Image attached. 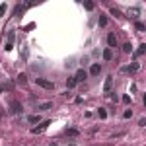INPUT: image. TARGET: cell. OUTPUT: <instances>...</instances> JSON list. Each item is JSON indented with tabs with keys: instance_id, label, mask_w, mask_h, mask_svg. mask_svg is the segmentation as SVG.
Here are the masks:
<instances>
[{
	"instance_id": "obj_19",
	"label": "cell",
	"mask_w": 146,
	"mask_h": 146,
	"mask_svg": "<svg viewBox=\"0 0 146 146\" xmlns=\"http://www.w3.org/2000/svg\"><path fill=\"white\" fill-rule=\"evenodd\" d=\"M66 135H70V136H78V131H76V129H68Z\"/></svg>"
},
{
	"instance_id": "obj_4",
	"label": "cell",
	"mask_w": 146,
	"mask_h": 146,
	"mask_svg": "<svg viewBox=\"0 0 146 146\" xmlns=\"http://www.w3.org/2000/svg\"><path fill=\"white\" fill-rule=\"evenodd\" d=\"M86 78H88V72H86L84 68H80L78 72L74 74V80H76V82H84V80H86Z\"/></svg>"
},
{
	"instance_id": "obj_12",
	"label": "cell",
	"mask_w": 146,
	"mask_h": 146,
	"mask_svg": "<svg viewBox=\"0 0 146 146\" xmlns=\"http://www.w3.org/2000/svg\"><path fill=\"white\" fill-rule=\"evenodd\" d=\"M47 125H51V123H49V121H45V123L41 125V127H35V129H33V131H31V133H35V135H37V133H41L43 129H47Z\"/></svg>"
},
{
	"instance_id": "obj_30",
	"label": "cell",
	"mask_w": 146,
	"mask_h": 146,
	"mask_svg": "<svg viewBox=\"0 0 146 146\" xmlns=\"http://www.w3.org/2000/svg\"><path fill=\"white\" fill-rule=\"evenodd\" d=\"M0 117H2V115H0Z\"/></svg>"
},
{
	"instance_id": "obj_15",
	"label": "cell",
	"mask_w": 146,
	"mask_h": 146,
	"mask_svg": "<svg viewBox=\"0 0 146 146\" xmlns=\"http://www.w3.org/2000/svg\"><path fill=\"white\" fill-rule=\"evenodd\" d=\"M27 121H29V123H39L41 117H39V115H31V117H27Z\"/></svg>"
},
{
	"instance_id": "obj_14",
	"label": "cell",
	"mask_w": 146,
	"mask_h": 146,
	"mask_svg": "<svg viewBox=\"0 0 146 146\" xmlns=\"http://www.w3.org/2000/svg\"><path fill=\"white\" fill-rule=\"evenodd\" d=\"M144 51H146V45H140V47H138V49H136L135 56H142V55H144Z\"/></svg>"
},
{
	"instance_id": "obj_7",
	"label": "cell",
	"mask_w": 146,
	"mask_h": 146,
	"mask_svg": "<svg viewBox=\"0 0 146 146\" xmlns=\"http://www.w3.org/2000/svg\"><path fill=\"white\" fill-rule=\"evenodd\" d=\"M100 72H101V66L98 64V62H94V64L90 66V74H92V76H98Z\"/></svg>"
},
{
	"instance_id": "obj_22",
	"label": "cell",
	"mask_w": 146,
	"mask_h": 146,
	"mask_svg": "<svg viewBox=\"0 0 146 146\" xmlns=\"http://www.w3.org/2000/svg\"><path fill=\"white\" fill-rule=\"evenodd\" d=\"M4 14H6V4H0V18H4Z\"/></svg>"
},
{
	"instance_id": "obj_17",
	"label": "cell",
	"mask_w": 146,
	"mask_h": 146,
	"mask_svg": "<svg viewBox=\"0 0 146 146\" xmlns=\"http://www.w3.org/2000/svg\"><path fill=\"white\" fill-rule=\"evenodd\" d=\"M98 22H100V25L103 27V25H107V18H105V16H100V20H98Z\"/></svg>"
},
{
	"instance_id": "obj_25",
	"label": "cell",
	"mask_w": 146,
	"mask_h": 146,
	"mask_svg": "<svg viewBox=\"0 0 146 146\" xmlns=\"http://www.w3.org/2000/svg\"><path fill=\"white\" fill-rule=\"evenodd\" d=\"M123 117H125V119H129V117H133V111H131V109H127V111L123 113Z\"/></svg>"
},
{
	"instance_id": "obj_9",
	"label": "cell",
	"mask_w": 146,
	"mask_h": 146,
	"mask_svg": "<svg viewBox=\"0 0 146 146\" xmlns=\"http://www.w3.org/2000/svg\"><path fill=\"white\" fill-rule=\"evenodd\" d=\"M51 107H53V101H45V103L37 105V109H39V111H47V109H51Z\"/></svg>"
},
{
	"instance_id": "obj_26",
	"label": "cell",
	"mask_w": 146,
	"mask_h": 146,
	"mask_svg": "<svg viewBox=\"0 0 146 146\" xmlns=\"http://www.w3.org/2000/svg\"><path fill=\"white\" fill-rule=\"evenodd\" d=\"M111 14H113V16H117V18H121V12L117 10V8H111Z\"/></svg>"
},
{
	"instance_id": "obj_20",
	"label": "cell",
	"mask_w": 146,
	"mask_h": 146,
	"mask_svg": "<svg viewBox=\"0 0 146 146\" xmlns=\"http://www.w3.org/2000/svg\"><path fill=\"white\" fill-rule=\"evenodd\" d=\"M80 62H82V64H88V62H90V56H88V55H84L82 58H80Z\"/></svg>"
},
{
	"instance_id": "obj_6",
	"label": "cell",
	"mask_w": 146,
	"mask_h": 146,
	"mask_svg": "<svg viewBox=\"0 0 146 146\" xmlns=\"http://www.w3.org/2000/svg\"><path fill=\"white\" fill-rule=\"evenodd\" d=\"M107 43H109V49L117 47V35H115V33H109V35H107Z\"/></svg>"
},
{
	"instance_id": "obj_3",
	"label": "cell",
	"mask_w": 146,
	"mask_h": 146,
	"mask_svg": "<svg viewBox=\"0 0 146 146\" xmlns=\"http://www.w3.org/2000/svg\"><path fill=\"white\" fill-rule=\"evenodd\" d=\"M10 113H12V115L22 113V105H20V101H12V103H10Z\"/></svg>"
},
{
	"instance_id": "obj_18",
	"label": "cell",
	"mask_w": 146,
	"mask_h": 146,
	"mask_svg": "<svg viewBox=\"0 0 146 146\" xmlns=\"http://www.w3.org/2000/svg\"><path fill=\"white\" fill-rule=\"evenodd\" d=\"M18 82H20V84H25V82H27L25 74H18Z\"/></svg>"
},
{
	"instance_id": "obj_13",
	"label": "cell",
	"mask_w": 146,
	"mask_h": 146,
	"mask_svg": "<svg viewBox=\"0 0 146 146\" xmlns=\"http://www.w3.org/2000/svg\"><path fill=\"white\" fill-rule=\"evenodd\" d=\"M136 70H138V64H131V66H127V68H123V72H136Z\"/></svg>"
},
{
	"instance_id": "obj_24",
	"label": "cell",
	"mask_w": 146,
	"mask_h": 146,
	"mask_svg": "<svg viewBox=\"0 0 146 146\" xmlns=\"http://www.w3.org/2000/svg\"><path fill=\"white\" fill-rule=\"evenodd\" d=\"M136 29H138V31H144V23H142V22H136Z\"/></svg>"
},
{
	"instance_id": "obj_1",
	"label": "cell",
	"mask_w": 146,
	"mask_h": 146,
	"mask_svg": "<svg viewBox=\"0 0 146 146\" xmlns=\"http://www.w3.org/2000/svg\"><path fill=\"white\" fill-rule=\"evenodd\" d=\"M14 41H16V31L10 29V31H8V39H6V47H4V49H6V51H12V49H14Z\"/></svg>"
},
{
	"instance_id": "obj_10",
	"label": "cell",
	"mask_w": 146,
	"mask_h": 146,
	"mask_svg": "<svg viewBox=\"0 0 146 146\" xmlns=\"http://www.w3.org/2000/svg\"><path fill=\"white\" fill-rule=\"evenodd\" d=\"M101 55H103V58H105V60H111V58H113V51L109 49V47H107V49H105Z\"/></svg>"
},
{
	"instance_id": "obj_21",
	"label": "cell",
	"mask_w": 146,
	"mask_h": 146,
	"mask_svg": "<svg viewBox=\"0 0 146 146\" xmlns=\"http://www.w3.org/2000/svg\"><path fill=\"white\" fill-rule=\"evenodd\" d=\"M98 115H100V119H105V117H107V111H105V109H100Z\"/></svg>"
},
{
	"instance_id": "obj_11",
	"label": "cell",
	"mask_w": 146,
	"mask_h": 146,
	"mask_svg": "<svg viewBox=\"0 0 146 146\" xmlns=\"http://www.w3.org/2000/svg\"><path fill=\"white\" fill-rule=\"evenodd\" d=\"M76 84H78V82L74 80V76H70V78H66V86H68V90H70V88H74Z\"/></svg>"
},
{
	"instance_id": "obj_28",
	"label": "cell",
	"mask_w": 146,
	"mask_h": 146,
	"mask_svg": "<svg viewBox=\"0 0 146 146\" xmlns=\"http://www.w3.org/2000/svg\"><path fill=\"white\" fill-rule=\"evenodd\" d=\"M49 146H56V144H55V142H53V144H49Z\"/></svg>"
},
{
	"instance_id": "obj_27",
	"label": "cell",
	"mask_w": 146,
	"mask_h": 146,
	"mask_svg": "<svg viewBox=\"0 0 146 146\" xmlns=\"http://www.w3.org/2000/svg\"><path fill=\"white\" fill-rule=\"evenodd\" d=\"M22 10H23L22 6H16V10H14V16H20V12H22Z\"/></svg>"
},
{
	"instance_id": "obj_8",
	"label": "cell",
	"mask_w": 146,
	"mask_h": 146,
	"mask_svg": "<svg viewBox=\"0 0 146 146\" xmlns=\"http://www.w3.org/2000/svg\"><path fill=\"white\" fill-rule=\"evenodd\" d=\"M138 14H140V8L138 6H133V8H129V18H138Z\"/></svg>"
},
{
	"instance_id": "obj_29",
	"label": "cell",
	"mask_w": 146,
	"mask_h": 146,
	"mask_svg": "<svg viewBox=\"0 0 146 146\" xmlns=\"http://www.w3.org/2000/svg\"><path fill=\"white\" fill-rule=\"evenodd\" d=\"M68 146H76V144H68Z\"/></svg>"
},
{
	"instance_id": "obj_5",
	"label": "cell",
	"mask_w": 146,
	"mask_h": 146,
	"mask_svg": "<svg viewBox=\"0 0 146 146\" xmlns=\"http://www.w3.org/2000/svg\"><path fill=\"white\" fill-rule=\"evenodd\" d=\"M111 86H113V76H107V78H105V84H103V92L109 94V92H111Z\"/></svg>"
},
{
	"instance_id": "obj_2",
	"label": "cell",
	"mask_w": 146,
	"mask_h": 146,
	"mask_svg": "<svg viewBox=\"0 0 146 146\" xmlns=\"http://www.w3.org/2000/svg\"><path fill=\"white\" fill-rule=\"evenodd\" d=\"M35 84L37 86H41V88H45V90H53V82H49V80H45V78H35Z\"/></svg>"
},
{
	"instance_id": "obj_23",
	"label": "cell",
	"mask_w": 146,
	"mask_h": 146,
	"mask_svg": "<svg viewBox=\"0 0 146 146\" xmlns=\"http://www.w3.org/2000/svg\"><path fill=\"white\" fill-rule=\"evenodd\" d=\"M84 8L86 10H94V2H84Z\"/></svg>"
},
{
	"instance_id": "obj_16",
	"label": "cell",
	"mask_w": 146,
	"mask_h": 146,
	"mask_svg": "<svg viewBox=\"0 0 146 146\" xmlns=\"http://www.w3.org/2000/svg\"><path fill=\"white\" fill-rule=\"evenodd\" d=\"M131 51H133L131 43H125V45H123V53H131Z\"/></svg>"
}]
</instances>
